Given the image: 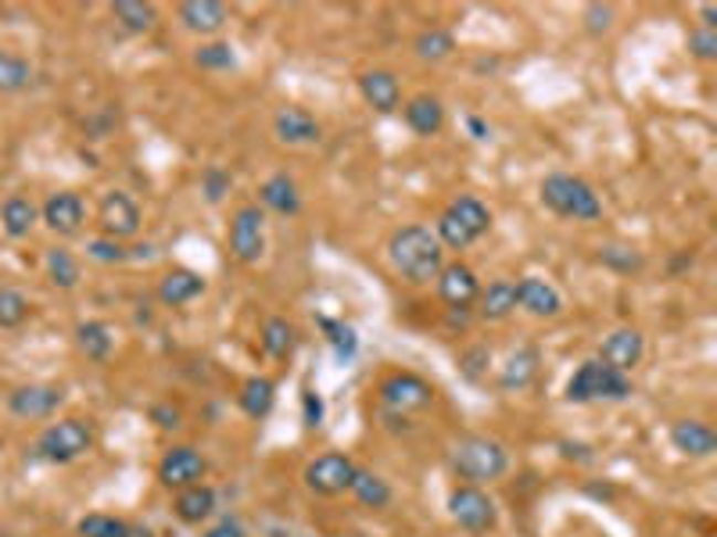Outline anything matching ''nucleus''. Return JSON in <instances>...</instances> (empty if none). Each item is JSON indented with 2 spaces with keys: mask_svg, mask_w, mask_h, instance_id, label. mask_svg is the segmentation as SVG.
<instances>
[{
  "mask_svg": "<svg viewBox=\"0 0 717 537\" xmlns=\"http://www.w3.org/2000/svg\"><path fill=\"white\" fill-rule=\"evenodd\" d=\"M599 262L621 268V273H639V268H642V255H639V251H635V248H618V244L599 251Z\"/></svg>",
  "mask_w": 717,
  "mask_h": 537,
  "instance_id": "obj_44",
  "label": "nucleus"
},
{
  "mask_svg": "<svg viewBox=\"0 0 717 537\" xmlns=\"http://www.w3.org/2000/svg\"><path fill=\"white\" fill-rule=\"evenodd\" d=\"M477 294H481V280L466 262H449L437 273V297L449 308H471L477 305Z\"/></svg>",
  "mask_w": 717,
  "mask_h": 537,
  "instance_id": "obj_16",
  "label": "nucleus"
},
{
  "mask_svg": "<svg viewBox=\"0 0 717 537\" xmlns=\"http://www.w3.org/2000/svg\"><path fill=\"white\" fill-rule=\"evenodd\" d=\"M348 495H352L362 509H388L391 505V484L384 481V476H377L373 470H356L352 476V487H348Z\"/></svg>",
  "mask_w": 717,
  "mask_h": 537,
  "instance_id": "obj_32",
  "label": "nucleus"
},
{
  "mask_svg": "<svg viewBox=\"0 0 717 537\" xmlns=\"http://www.w3.org/2000/svg\"><path fill=\"white\" fill-rule=\"evenodd\" d=\"M151 423L158 430H166V434H172V430L183 427V409L172 406V401H158V406H151Z\"/></svg>",
  "mask_w": 717,
  "mask_h": 537,
  "instance_id": "obj_46",
  "label": "nucleus"
},
{
  "mask_svg": "<svg viewBox=\"0 0 717 537\" xmlns=\"http://www.w3.org/2000/svg\"><path fill=\"white\" fill-rule=\"evenodd\" d=\"M488 366H492V351L485 345H474V348H466L460 355V372L471 383H481V377L488 372Z\"/></svg>",
  "mask_w": 717,
  "mask_h": 537,
  "instance_id": "obj_43",
  "label": "nucleus"
},
{
  "mask_svg": "<svg viewBox=\"0 0 717 537\" xmlns=\"http://www.w3.org/2000/svg\"><path fill=\"white\" fill-rule=\"evenodd\" d=\"M538 362H541V355L531 345L509 351L506 366L499 369V387H503V391H528V387L535 383V377H538Z\"/></svg>",
  "mask_w": 717,
  "mask_h": 537,
  "instance_id": "obj_27",
  "label": "nucleus"
},
{
  "mask_svg": "<svg viewBox=\"0 0 717 537\" xmlns=\"http://www.w3.org/2000/svg\"><path fill=\"white\" fill-rule=\"evenodd\" d=\"M273 133H276V140L287 147H305V144L324 140V126L316 123V115L298 108V104H284V108L273 115Z\"/></svg>",
  "mask_w": 717,
  "mask_h": 537,
  "instance_id": "obj_17",
  "label": "nucleus"
},
{
  "mask_svg": "<svg viewBox=\"0 0 717 537\" xmlns=\"http://www.w3.org/2000/svg\"><path fill=\"white\" fill-rule=\"evenodd\" d=\"M65 406V387L57 383H22L8 394V412L19 420H51Z\"/></svg>",
  "mask_w": 717,
  "mask_h": 537,
  "instance_id": "obj_13",
  "label": "nucleus"
},
{
  "mask_svg": "<svg viewBox=\"0 0 717 537\" xmlns=\"http://www.w3.org/2000/svg\"><path fill=\"white\" fill-rule=\"evenodd\" d=\"M238 406L247 420H266L276 406V383L270 377H252L241 383V394H238Z\"/></svg>",
  "mask_w": 717,
  "mask_h": 537,
  "instance_id": "obj_28",
  "label": "nucleus"
},
{
  "mask_svg": "<svg viewBox=\"0 0 717 537\" xmlns=\"http://www.w3.org/2000/svg\"><path fill=\"white\" fill-rule=\"evenodd\" d=\"M449 466L460 481L481 487V484H492V481H499V476H506L509 452L503 441H495L488 434H466L449 444Z\"/></svg>",
  "mask_w": 717,
  "mask_h": 537,
  "instance_id": "obj_2",
  "label": "nucleus"
},
{
  "mask_svg": "<svg viewBox=\"0 0 717 537\" xmlns=\"http://www.w3.org/2000/svg\"><path fill=\"white\" fill-rule=\"evenodd\" d=\"M230 190H233V176L223 166H209L201 172V193H204V201H209V204H219Z\"/></svg>",
  "mask_w": 717,
  "mask_h": 537,
  "instance_id": "obj_42",
  "label": "nucleus"
},
{
  "mask_svg": "<svg viewBox=\"0 0 717 537\" xmlns=\"http://www.w3.org/2000/svg\"><path fill=\"white\" fill-rule=\"evenodd\" d=\"M449 516L456 519L466 534H488V530H495V524H499V509H495V502L474 484H460L456 491H452Z\"/></svg>",
  "mask_w": 717,
  "mask_h": 537,
  "instance_id": "obj_9",
  "label": "nucleus"
},
{
  "mask_svg": "<svg viewBox=\"0 0 717 537\" xmlns=\"http://www.w3.org/2000/svg\"><path fill=\"white\" fill-rule=\"evenodd\" d=\"M699 14H704V29H714V19H717V8H714V4H704V8H699Z\"/></svg>",
  "mask_w": 717,
  "mask_h": 537,
  "instance_id": "obj_51",
  "label": "nucleus"
},
{
  "mask_svg": "<svg viewBox=\"0 0 717 537\" xmlns=\"http://www.w3.org/2000/svg\"><path fill=\"white\" fill-rule=\"evenodd\" d=\"M689 51L693 57H699V62H714L717 57V29H693L689 33Z\"/></svg>",
  "mask_w": 717,
  "mask_h": 537,
  "instance_id": "obj_45",
  "label": "nucleus"
},
{
  "mask_svg": "<svg viewBox=\"0 0 717 537\" xmlns=\"http://www.w3.org/2000/svg\"><path fill=\"white\" fill-rule=\"evenodd\" d=\"M201 294H204V276H198L194 268H169V273L158 280V302L166 308H183Z\"/></svg>",
  "mask_w": 717,
  "mask_h": 537,
  "instance_id": "obj_24",
  "label": "nucleus"
},
{
  "mask_svg": "<svg viewBox=\"0 0 717 537\" xmlns=\"http://www.w3.org/2000/svg\"><path fill=\"white\" fill-rule=\"evenodd\" d=\"M86 255L101 265H123L134 259V248H126L123 241H112V236H94V241L86 244Z\"/></svg>",
  "mask_w": 717,
  "mask_h": 537,
  "instance_id": "obj_41",
  "label": "nucleus"
},
{
  "mask_svg": "<svg viewBox=\"0 0 717 537\" xmlns=\"http://www.w3.org/2000/svg\"><path fill=\"white\" fill-rule=\"evenodd\" d=\"M33 83V65L29 57L14 54V51H0V94H19Z\"/></svg>",
  "mask_w": 717,
  "mask_h": 537,
  "instance_id": "obj_35",
  "label": "nucleus"
},
{
  "mask_svg": "<svg viewBox=\"0 0 717 537\" xmlns=\"http://www.w3.org/2000/svg\"><path fill=\"white\" fill-rule=\"evenodd\" d=\"M632 398V380L624 372L603 366L599 358H589L574 369V377L567 380V401L574 406H589V401H624Z\"/></svg>",
  "mask_w": 717,
  "mask_h": 537,
  "instance_id": "obj_6",
  "label": "nucleus"
},
{
  "mask_svg": "<svg viewBox=\"0 0 717 537\" xmlns=\"http://www.w3.org/2000/svg\"><path fill=\"white\" fill-rule=\"evenodd\" d=\"M517 312V283L514 280H492L477 294V319L506 323Z\"/></svg>",
  "mask_w": 717,
  "mask_h": 537,
  "instance_id": "obj_23",
  "label": "nucleus"
},
{
  "mask_svg": "<svg viewBox=\"0 0 717 537\" xmlns=\"http://www.w3.org/2000/svg\"><path fill=\"white\" fill-rule=\"evenodd\" d=\"M541 204L560 219H574V222L603 219V198L592 190V183H584L581 176H570V172H549L541 179Z\"/></svg>",
  "mask_w": 717,
  "mask_h": 537,
  "instance_id": "obj_3",
  "label": "nucleus"
},
{
  "mask_svg": "<svg viewBox=\"0 0 717 537\" xmlns=\"http://www.w3.org/2000/svg\"><path fill=\"white\" fill-rule=\"evenodd\" d=\"M194 65L204 72H230V69H238V51H233V43L226 40L201 43L194 51Z\"/></svg>",
  "mask_w": 717,
  "mask_h": 537,
  "instance_id": "obj_37",
  "label": "nucleus"
},
{
  "mask_svg": "<svg viewBox=\"0 0 717 537\" xmlns=\"http://www.w3.org/2000/svg\"><path fill=\"white\" fill-rule=\"evenodd\" d=\"M377 398H380V406L399 415L423 412L434 406V387L423 377H417V372H388V377L377 383Z\"/></svg>",
  "mask_w": 717,
  "mask_h": 537,
  "instance_id": "obj_8",
  "label": "nucleus"
},
{
  "mask_svg": "<svg viewBox=\"0 0 717 537\" xmlns=\"http://www.w3.org/2000/svg\"><path fill=\"white\" fill-rule=\"evenodd\" d=\"M36 219H40L36 204L29 198H22V193H11V198L0 204V227H4V233L11 236V241H22V236L33 233Z\"/></svg>",
  "mask_w": 717,
  "mask_h": 537,
  "instance_id": "obj_29",
  "label": "nucleus"
},
{
  "mask_svg": "<svg viewBox=\"0 0 717 537\" xmlns=\"http://www.w3.org/2000/svg\"><path fill=\"white\" fill-rule=\"evenodd\" d=\"M262 351H266L270 358H276V362H284V358L295 355V345H298V330H295V323H287L284 316H270L266 323H262Z\"/></svg>",
  "mask_w": 717,
  "mask_h": 537,
  "instance_id": "obj_31",
  "label": "nucleus"
},
{
  "mask_svg": "<svg viewBox=\"0 0 717 537\" xmlns=\"http://www.w3.org/2000/svg\"><path fill=\"white\" fill-rule=\"evenodd\" d=\"M302 409H305V427H309V430L324 427V412L327 409H324V398H319L316 391H305L302 394Z\"/></svg>",
  "mask_w": 717,
  "mask_h": 537,
  "instance_id": "obj_48",
  "label": "nucleus"
},
{
  "mask_svg": "<svg viewBox=\"0 0 717 537\" xmlns=\"http://www.w3.org/2000/svg\"><path fill=\"white\" fill-rule=\"evenodd\" d=\"M356 462L341 455V452H327V455H316L309 466H305L302 481L305 487L313 491L319 498H334V495H345L352 487V476H356Z\"/></svg>",
  "mask_w": 717,
  "mask_h": 537,
  "instance_id": "obj_10",
  "label": "nucleus"
},
{
  "mask_svg": "<svg viewBox=\"0 0 717 537\" xmlns=\"http://www.w3.org/2000/svg\"><path fill=\"white\" fill-rule=\"evenodd\" d=\"M140 204L129 198L126 190H108L105 198H101V208H97V227H101V236H112V241H134L140 233Z\"/></svg>",
  "mask_w": 717,
  "mask_h": 537,
  "instance_id": "obj_11",
  "label": "nucleus"
},
{
  "mask_svg": "<svg viewBox=\"0 0 717 537\" xmlns=\"http://www.w3.org/2000/svg\"><path fill=\"white\" fill-rule=\"evenodd\" d=\"M517 308H524L535 319H556L563 312V294L541 276L517 280Z\"/></svg>",
  "mask_w": 717,
  "mask_h": 537,
  "instance_id": "obj_19",
  "label": "nucleus"
},
{
  "mask_svg": "<svg viewBox=\"0 0 717 537\" xmlns=\"http://www.w3.org/2000/svg\"><path fill=\"white\" fill-rule=\"evenodd\" d=\"M29 312H33V305L19 287H0V330H19Z\"/></svg>",
  "mask_w": 717,
  "mask_h": 537,
  "instance_id": "obj_38",
  "label": "nucleus"
},
{
  "mask_svg": "<svg viewBox=\"0 0 717 537\" xmlns=\"http://www.w3.org/2000/svg\"><path fill=\"white\" fill-rule=\"evenodd\" d=\"M610 22H613V8L610 4H589V8H584V29H589L592 36L607 33Z\"/></svg>",
  "mask_w": 717,
  "mask_h": 537,
  "instance_id": "obj_47",
  "label": "nucleus"
},
{
  "mask_svg": "<svg viewBox=\"0 0 717 537\" xmlns=\"http://www.w3.org/2000/svg\"><path fill=\"white\" fill-rule=\"evenodd\" d=\"M359 94L377 115H394L402 108V83L388 69H370L359 76Z\"/></svg>",
  "mask_w": 717,
  "mask_h": 537,
  "instance_id": "obj_18",
  "label": "nucleus"
},
{
  "mask_svg": "<svg viewBox=\"0 0 717 537\" xmlns=\"http://www.w3.org/2000/svg\"><path fill=\"white\" fill-rule=\"evenodd\" d=\"M413 51L423 57V62H445V57L456 51V36L442 25H431L413 40Z\"/></svg>",
  "mask_w": 717,
  "mask_h": 537,
  "instance_id": "obj_36",
  "label": "nucleus"
},
{
  "mask_svg": "<svg viewBox=\"0 0 717 537\" xmlns=\"http://www.w3.org/2000/svg\"><path fill=\"white\" fill-rule=\"evenodd\" d=\"M388 262L405 283L423 287V283L437 280V273L445 268V248L434 236L431 227H420V222H413V227H402V230L391 233Z\"/></svg>",
  "mask_w": 717,
  "mask_h": 537,
  "instance_id": "obj_1",
  "label": "nucleus"
},
{
  "mask_svg": "<svg viewBox=\"0 0 717 537\" xmlns=\"http://www.w3.org/2000/svg\"><path fill=\"white\" fill-rule=\"evenodd\" d=\"M466 126H471V133H474V140H488V126H485V123H481V118H471V123H466Z\"/></svg>",
  "mask_w": 717,
  "mask_h": 537,
  "instance_id": "obj_50",
  "label": "nucleus"
},
{
  "mask_svg": "<svg viewBox=\"0 0 717 537\" xmlns=\"http://www.w3.org/2000/svg\"><path fill=\"white\" fill-rule=\"evenodd\" d=\"M33 452L36 459L51 462V466H68V462L94 452V423L80 420V415H65V420H57L43 430Z\"/></svg>",
  "mask_w": 717,
  "mask_h": 537,
  "instance_id": "obj_5",
  "label": "nucleus"
},
{
  "mask_svg": "<svg viewBox=\"0 0 717 537\" xmlns=\"http://www.w3.org/2000/svg\"><path fill=\"white\" fill-rule=\"evenodd\" d=\"M112 19L119 22L126 33L144 36L158 25V8L144 4V0H119V4H112Z\"/></svg>",
  "mask_w": 717,
  "mask_h": 537,
  "instance_id": "obj_34",
  "label": "nucleus"
},
{
  "mask_svg": "<svg viewBox=\"0 0 717 537\" xmlns=\"http://www.w3.org/2000/svg\"><path fill=\"white\" fill-rule=\"evenodd\" d=\"M201 537H247V530L241 527V519L223 516V519H219V524H212V527L204 530Z\"/></svg>",
  "mask_w": 717,
  "mask_h": 537,
  "instance_id": "obj_49",
  "label": "nucleus"
},
{
  "mask_svg": "<svg viewBox=\"0 0 717 537\" xmlns=\"http://www.w3.org/2000/svg\"><path fill=\"white\" fill-rule=\"evenodd\" d=\"M76 348L91 358V362H108L115 351V334L108 323L101 319H86L76 326Z\"/></svg>",
  "mask_w": 717,
  "mask_h": 537,
  "instance_id": "obj_30",
  "label": "nucleus"
},
{
  "mask_svg": "<svg viewBox=\"0 0 717 537\" xmlns=\"http://www.w3.org/2000/svg\"><path fill=\"white\" fill-rule=\"evenodd\" d=\"M40 219H43V227L57 236H76L86 222V204L76 190H57V193H48V201L40 208Z\"/></svg>",
  "mask_w": 717,
  "mask_h": 537,
  "instance_id": "obj_14",
  "label": "nucleus"
},
{
  "mask_svg": "<svg viewBox=\"0 0 717 537\" xmlns=\"http://www.w3.org/2000/svg\"><path fill=\"white\" fill-rule=\"evenodd\" d=\"M488 230H492V208L481 198H474V193H460V198L437 215L434 236L449 251H466L471 244H477Z\"/></svg>",
  "mask_w": 717,
  "mask_h": 537,
  "instance_id": "obj_4",
  "label": "nucleus"
},
{
  "mask_svg": "<svg viewBox=\"0 0 717 537\" xmlns=\"http://www.w3.org/2000/svg\"><path fill=\"white\" fill-rule=\"evenodd\" d=\"M671 444L689 459H710L717 452V434L704 420H678L671 423Z\"/></svg>",
  "mask_w": 717,
  "mask_h": 537,
  "instance_id": "obj_25",
  "label": "nucleus"
},
{
  "mask_svg": "<svg viewBox=\"0 0 717 537\" xmlns=\"http://www.w3.org/2000/svg\"><path fill=\"white\" fill-rule=\"evenodd\" d=\"M204 473H209V459H204L198 448L190 444H177L169 448L158 462V484L169 487V491H183V487H194L204 481Z\"/></svg>",
  "mask_w": 717,
  "mask_h": 537,
  "instance_id": "obj_12",
  "label": "nucleus"
},
{
  "mask_svg": "<svg viewBox=\"0 0 717 537\" xmlns=\"http://www.w3.org/2000/svg\"><path fill=\"white\" fill-rule=\"evenodd\" d=\"M230 255L241 265H259L266 255V212L259 204H241L230 215Z\"/></svg>",
  "mask_w": 717,
  "mask_h": 537,
  "instance_id": "obj_7",
  "label": "nucleus"
},
{
  "mask_svg": "<svg viewBox=\"0 0 717 537\" xmlns=\"http://www.w3.org/2000/svg\"><path fill=\"white\" fill-rule=\"evenodd\" d=\"M134 524L129 519H119V516H108V513H91L80 519V534L83 537H129Z\"/></svg>",
  "mask_w": 717,
  "mask_h": 537,
  "instance_id": "obj_39",
  "label": "nucleus"
},
{
  "mask_svg": "<svg viewBox=\"0 0 717 537\" xmlns=\"http://www.w3.org/2000/svg\"><path fill=\"white\" fill-rule=\"evenodd\" d=\"M259 208L262 212H276V215H298L302 212V190L287 172H273L270 179H262L259 187Z\"/></svg>",
  "mask_w": 717,
  "mask_h": 537,
  "instance_id": "obj_20",
  "label": "nucleus"
},
{
  "mask_svg": "<svg viewBox=\"0 0 717 537\" xmlns=\"http://www.w3.org/2000/svg\"><path fill=\"white\" fill-rule=\"evenodd\" d=\"M43 268H48V280L54 283L57 291H76L80 287V259L72 255L68 248H51L48 255H43Z\"/></svg>",
  "mask_w": 717,
  "mask_h": 537,
  "instance_id": "obj_33",
  "label": "nucleus"
},
{
  "mask_svg": "<svg viewBox=\"0 0 717 537\" xmlns=\"http://www.w3.org/2000/svg\"><path fill=\"white\" fill-rule=\"evenodd\" d=\"M319 326L330 334L327 340H330V348H334V355H338V362H352L356 358V351H359V337H356V330L348 323H334V319H319Z\"/></svg>",
  "mask_w": 717,
  "mask_h": 537,
  "instance_id": "obj_40",
  "label": "nucleus"
},
{
  "mask_svg": "<svg viewBox=\"0 0 717 537\" xmlns=\"http://www.w3.org/2000/svg\"><path fill=\"white\" fill-rule=\"evenodd\" d=\"M172 513H177L180 524L201 527L204 519L215 513V491L209 484H194V487L177 491V498H172Z\"/></svg>",
  "mask_w": 717,
  "mask_h": 537,
  "instance_id": "obj_26",
  "label": "nucleus"
},
{
  "mask_svg": "<svg viewBox=\"0 0 717 537\" xmlns=\"http://www.w3.org/2000/svg\"><path fill=\"white\" fill-rule=\"evenodd\" d=\"M180 14V25L187 33H198V36H215L219 29L226 25L230 19V8L219 4V0H183L177 8Z\"/></svg>",
  "mask_w": 717,
  "mask_h": 537,
  "instance_id": "obj_21",
  "label": "nucleus"
},
{
  "mask_svg": "<svg viewBox=\"0 0 717 537\" xmlns=\"http://www.w3.org/2000/svg\"><path fill=\"white\" fill-rule=\"evenodd\" d=\"M642 355H646V337H642L635 326H621V330H613L603 345H599V362L624 372V377L642 362Z\"/></svg>",
  "mask_w": 717,
  "mask_h": 537,
  "instance_id": "obj_15",
  "label": "nucleus"
},
{
  "mask_svg": "<svg viewBox=\"0 0 717 537\" xmlns=\"http://www.w3.org/2000/svg\"><path fill=\"white\" fill-rule=\"evenodd\" d=\"M402 118L417 137H437V133L445 129V108H442V101L431 97V94L409 97L402 104Z\"/></svg>",
  "mask_w": 717,
  "mask_h": 537,
  "instance_id": "obj_22",
  "label": "nucleus"
}]
</instances>
